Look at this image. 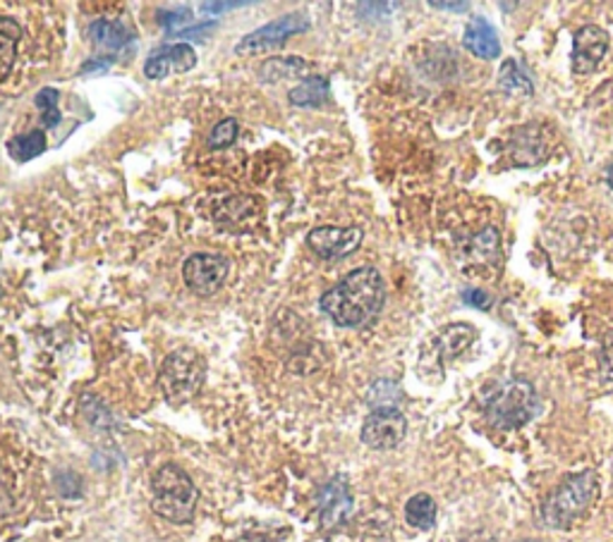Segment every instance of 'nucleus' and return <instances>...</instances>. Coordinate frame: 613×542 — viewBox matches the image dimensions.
<instances>
[{
  "label": "nucleus",
  "mask_w": 613,
  "mask_h": 542,
  "mask_svg": "<svg viewBox=\"0 0 613 542\" xmlns=\"http://www.w3.org/2000/svg\"><path fill=\"white\" fill-rule=\"evenodd\" d=\"M386 287L377 268H358L348 273L341 283L324 292L319 306L338 327H364L383 308Z\"/></svg>",
  "instance_id": "nucleus-1"
},
{
  "label": "nucleus",
  "mask_w": 613,
  "mask_h": 542,
  "mask_svg": "<svg viewBox=\"0 0 613 542\" xmlns=\"http://www.w3.org/2000/svg\"><path fill=\"white\" fill-rule=\"evenodd\" d=\"M484 416L494 428L513 431L529 423L539 412V397L535 387L525 377H508L492 385L481 397Z\"/></svg>",
  "instance_id": "nucleus-2"
},
{
  "label": "nucleus",
  "mask_w": 613,
  "mask_h": 542,
  "mask_svg": "<svg viewBox=\"0 0 613 542\" xmlns=\"http://www.w3.org/2000/svg\"><path fill=\"white\" fill-rule=\"evenodd\" d=\"M200 490L189 475L175 464H164L152 479V509L171 523H189L195 519Z\"/></svg>",
  "instance_id": "nucleus-3"
},
{
  "label": "nucleus",
  "mask_w": 613,
  "mask_h": 542,
  "mask_svg": "<svg viewBox=\"0 0 613 542\" xmlns=\"http://www.w3.org/2000/svg\"><path fill=\"white\" fill-rule=\"evenodd\" d=\"M600 492V479L594 471H583L568 475L542 506V519L548 529L568 531L571 525L583 516Z\"/></svg>",
  "instance_id": "nucleus-4"
},
{
  "label": "nucleus",
  "mask_w": 613,
  "mask_h": 542,
  "mask_svg": "<svg viewBox=\"0 0 613 542\" xmlns=\"http://www.w3.org/2000/svg\"><path fill=\"white\" fill-rule=\"evenodd\" d=\"M206 377V361L204 356L192 349L183 347L171 352L158 371V387L164 392V397L173 406H183L189 400L197 397V392L204 385Z\"/></svg>",
  "instance_id": "nucleus-5"
},
{
  "label": "nucleus",
  "mask_w": 613,
  "mask_h": 542,
  "mask_svg": "<svg viewBox=\"0 0 613 542\" xmlns=\"http://www.w3.org/2000/svg\"><path fill=\"white\" fill-rule=\"evenodd\" d=\"M310 18H306V12H288L283 18L273 20L264 27H260L252 35L242 37L240 43L235 46L237 56H254V53H264L271 51V48L283 46L290 37L302 35V31L310 29Z\"/></svg>",
  "instance_id": "nucleus-6"
},
{
  "label": "nucleus",
  "mask_w": 613,
  "mask_h": 542,
  "mask_svg": "<svg viewBox=\"0 0 613 542\" xmlns=\"http://www.w3.org/2000/svg\"><path fill=\"white\" fill-rule=\"evenodd\" d=\"M408 433V421L400 408H374L364 418L362 425V442L369 450L389 452L396 450L402 437Z\"/></svg>",
  "instance_id": "nucleus-7"
},
{
  "label": "nucleus",
  "mask_w": 613,
  "mask_h": 542,
  "mask_svg": "<svg viewBox=\"0 0 613 542\" xmlns=\"http://www.w3.org/2000/svg\"><path fill=\"white\" fill-rule=\"evenodd\" d=\"M228 275V260L218 254H192L183 266V280L197 297H214Z\"/></svg>",
  "instance_id": "nucleus-8"
},
{
  "label": "nucleus",
  "mask_w": 613,
  "mask_h": 542,
  "mask_svg": "<svg viewBox=\"0 0 613 542\" xmlns=\"http://www.w3.org/2000/svg\"><path fill=\"white\" fill-rule=\"evenodd\" d=\"M364 239L362 227H314L310 235H306V246L310 249L327 258V260H341L350 254L360 249V244Z\"/></svg>",
  "instance_id": "nucleus-9"
},
{
  "label": "nucleus",
  "mask_w": 613,
  "mask_h": 542,
  "mask_svg": "<svg viewBox=\"0 0 613 542\" xmlns=\"http://www.w3.org/2000/svg\"><path fill=\"white\" fill-rule=\"evenodd\" d=\"M317 506H319V523L324 531L338 529V525H343L352 516L354 500L350 495V487L343 475H335V479H331L324 487L319 490Z\"/></svg>",
  "instance_id": "nucleus-10"
},
{
  "label": "nucleus",
  "mask_w": 613,
  "mask_h": 542,
  "mask_svg": "<svg viewBox=\"0 0 613 542\" xmlns=\"http://www.w3.org/2000/svg\"><path fill=\"white\" fill-rule=\"evenodd\" d=\"M609 51V35L596 24H585L575 31L573 39V72L590 75Z\"/></svg>",
  "instance_id": "nucleus-11"
},
{
  "label": "nucleus",
  "mask_w": 613,
  "mask_h": 542,
  "mask_svg": "<svg viewBox=\"0 0 613 542\" xmlns=\"http://www.w3.org/2000/svg\"><path fill=\"white\" fill-rule=\"evenodd\" d=\"M262 218V201L256 196L237 194L228 196L223 204L216 206L214 220L218 227L231 229V233H247Z\"/></svg>",
  "instance_id": "nucleus-12"
},
{
  "label": "nucleus",
  "mask_w": 613,
  "mask_h": 542,
  "mask_svg": "<svg viewBox=\"0 0 613 542\" xmlns=\"http://www.w3.org/2000/svg\"><path fill=\"white\" fill-rule=\"evenodd\" d=\"M197 65V53L189 43H175V46H164L156 48V51L149 56V60L144 62V75L149 79H164L171 72H189Z\"/></svg>",
  "instance_id": "nucleus-13"
},
{
  "label": "nucleus",
  "mask_w": 613,
  "mask_h": 542,
  "mask_svg": "<svg viewBox=\"0 0 613 542\" xmlns=\"http://www.w3.org/2000/svg\"><path fill=\"white\" fill-rule=\"evenodd\" d=\"M463 46L481 60H496L498 53H502V41H498L496 29L484 18H473L467 22Z\"/></svg>",
  "instance_id": "nucleus-14"
},
{
  "label": "nucleus",
  "mask_w": 613,
  "mask_h": 542,
  "mask_svg": "<svg viewBox=\"0 0 613 542\" xmlns=\"http://www.w3.org/2000/svg\"><path fill=\"white\" fill-rule=\"evenodd\" d=\"M508 149H510L513 162H518L520 168L539 166V162L546 160V146H544V141L539 137V129L535 125H527L525 129H520L518 135L513 137Z\"/></svg>",
  "instance_id": "nucleus-15"
},
{
  "label": "nucleus",
  "mask_w": 613,
  "mask_h": 542,
  "mask_svg": "<svg viewBox=\"0 0 613 542\" xmlns=\"http://www.w3.org/2000/svg\"><path fill=\"white\" fill-rule=\"evenodd\" d=\"M87 35L96 48H101V51H108V53L120 51V48L133 39L130 29L120 22H110V20L91 22Z\"/></svg>",
  "instance_id": "nucleus-16"
},
{
  "label": "nucleus",
  "mask_w": 613,
  "mask_h": 542,
  "mask_svg": "<svg viewBox=\"0 0 613 542\" xmlns=\"http://www.w3.org/2000/svg\"><path fill=\"white\" fill-rule=\"evenodd\" d=\"M331 85L327 77H306L295 89H290L288 101L298 108H319L329 101Z\"/></svg>",
  "instance_id": "nucleus-17"
},
{
  "label": "nucleus",
  "mask_w": 613,
  "mask_h": 542,
  "mask_svg": "<svg viewBox=\"0 0 613 542\" xmlns=\"http://www.w3.org/2000/svg\"><path fill=\"white\" fill-rule=\"evenodd\" d=\"M306 72H310V65L302 58H269L260 65V79L266 81V85H276V81L283 79H306Z\"/></svg>",
  "instance_id": "nucleus-18"
},
{
  "label": "nucleus",
  "mask_w": 613,
  "mask_h": 542,
  "mask_svg": "<svg viewBox=\"0 0 613 542\" xmlns=\"http://www.w3.org/2000/svg\"><path fill=\"white\" fill-rule=\"evenodd\" d=\"M20 39H22V27L14 20L0 14V85H3L14 68Z\"/></svg>",
  "instance_id": "nucleus-19"
},
{
  "label": "nucleus",
  "mask_w": 613,
  "mask_h": 542,
  "mask_svg": "<svg viewBox=\"0 0 613 542\" xmlns=\"http://www.w3.org/2000/svg\"><path fill=\"white\" fill-rule=\"evenodd\" d=\"M465 256L475 263H502V237H498L496 227L481 229L479 235L467 239Z\"/></svg>",
  "instance_id": "nucleus-20"
},
{
  "label": "nucleus",
  "mask_w": 613,
  "mask_h": 542,
  "mask_svg": "<svg viewBox=\"0 0 613 542\" xmlns=\"http://www.w3.org/2000/svg\"><path fill=\"white\" fill-rule=\"evenodd\" d=\"M46 135L41 129H31L27 135H18L8 141V156L18 162L35 160L46 151Z\"/></svg>",
  "instance_id": "nucleus-21"
},
{
  "label": "nucleus",
  "mask_w": 613,
  "mask_h": 542,
  "mask_svg": "<svg viewBox=\"0 0 613 542\" xmlns=\"http://www.w3.org/2000/svg\"><path fill=\"white\" fill-rule=\"evenodd\" d=\"M498 87H502L506 93L513 96H532L535 91V85L527 75V70L518 60H506L502 65V75H498Z\"/></svg>",
  "instance_id": "nucleus-22"
},
{
  "label": "nucleus",
  "mask_w": 613,
  "mask_h": 542,
  "mask_svg": "<svg viewBox=\"0 0 613 542\" xmlns=\"http://www.w3.org/2000/svg\"><path fill=\"white\" fill-rule=\"evenodd\" d=\"M406 521L419 531L434 529V523H437V502L425 495V492H419L406 504Z\"/></svg>",
  "instance_id": "nucleus-23"
},
{
  "label": "nucleus",
  "mask_w": 613,
  "mask_h": 542,
  "mask_svg": "<svg viewBox=\"0 0 613 542\" xmlns=\"http://www.w3.org/2000/svg\"><path fill=\"white\" fill-rule=\"evenodd\" d=\"M477 331L473 325L460 323V325H448L444 327V333L439 335V347L446 356H456L460 352H465L470 344L475 342Z\"/></svg>",
  "instance_id": "nucleus-24"
},
{
  "label": "nucleus",
  "mask_w": 613,
  "mask_h": 542,
  "mask_svg": "<svg viewBox=\"0 0 613 542\" xmlns=\"http://www.w3.org/2000/svg\"><path fill=\"white\" fill-rule=\"evenodd\" d=\"M400 397L402 392L393 381H379L372 385V390H369L367 402L372 404V412H374V408H398Z\"/></svg>",
  "instance_id": "nucleus-25"
},
{
  "label": "nucleus",
  "mask_w": 613,
  "mask_h": 542,
  "mask_svg": "<svg viewBox=\"0 0 613 542\" xmlns=\"http://www.w3.org/2000/svg\"><path fill=\"white\" fill-rule=\"evenodd\" d=\"M240 135V125L235 118H225L221 120L214 129H212V135H208V146H212L214 151L218 149H228V146L235 144Z\"/></svg>",
  "instance_id": "nucleus-26"
},
{
  "label": "nucleus",
  "mask_w": 613,
  "mask_h": 542,
  "mask_svg": "<svg viewBox=\"0 0 613 542\" xmlns=\"http://www.w3.org/2000/svg\"><path fill=\"white\" fill-rule=\"evenodd\" d=\"M192 20L189 10H168L158 14V22L166 27L168 35H175V31H183V24H187Z\"/></svg>",
  "instance_id": "nucleus-27"
},
{
  "label": "nucleus",
  "mask_w": 613,
  "mask_h": 542,
  "mask_svg": "<svg viewBox=\"0 0 613 542\" xmlns=\"http://www.w3.org/2000/svg\"><path fill=\"white\" fill-rule=\"evenodd\" d=\"M602 381L606 387H613V331L606 333L602 347Z\"/></svg>",
  "instance_id": "nucleus-28"
},
{
  "label": "nucleus",
  "mask_w": 613,
  "mask_h": 542,
  "mask_svg": "<svg viewBox=\"0 0 613 542\" xmlns=\"http://www.w3.org/2000/svg\"><path fill=\"white\" fill-rule=\"evenodd\" d=\"M463 302H465L467 306L481 308V311H489V308L494 306V299L489 297V294H487V292H481V289H477V287H467V289L463 292Z\"/></svg>",
  "instance_id": "nucleus-29"
},
{
  "label": "nucleus",
  "mask_w": 613,
  "mask_h": 542,
  "mask_svg": "<svg viewBox=\"0 0 613 542\" xmlns=\"http://www.w3.org/2000/svg\"><path fill=\"white\" fill-rule=\"evenodd\" d=\"M58 98H60L58 89H41V91L37 93V98H35V104H37V108H39L41 112H46V110L58 108Z\"/></svg>",
  "instance_id": "nucleus-30"
},
{
  "label": "nucleus",
  "mask_w": 613,
  "mask_h": 542,
  "mask_svg": "<svg viewBox=\"0 0 613 542\" xmlns=\"http://www.w3.org/2000/svg\"><path fill=\"white\" fill-rule=\"evenodd\" d=\"M113 62H116V56H101V58H94V60H89V62H85V65H82V72H79V75L104 72V70H108V68H110Z\"/></svg>",
  "instance_id": "nucleus-31"
},
{
  "label": "nucleus",
  "mask_w": 613,
  "mask_h": 542,
  "mask_svg": "<svg viewBox=\"0 0 613 542\" xmlns=\"http://www.w3.org/2000/svg\"><path fill=\"white\" fill-rule=\"evenodd\" d=\"M216 29V24H202V27H192V29H183V31H175V35H168V37H175V39H204L208 31Z\"/></svg>",
  "instance_id": "nucleus-32"
},
{
  "label": "nucleus",
  "mask_w": 613,
  "mask_h": 542,
  "mask_svg": "<svg viewBox=\"0 0 613 542\" xmlns=\"http://www.w3.org/2000/svg\"><path fill=\"white\" fill-rule=\"evenodd\" d=\"M245 6H250V3H247V0H233V3H202V10L218 14V12H225V10H235V8H245Z\"/></svg>",
  "instance_id": "nucleus-33"
},
{
  "label": "nucleus",
  "mask_w": 613,
  "mask_h": 542,
  "mask_svg": "<svg viewBox=\"0 0 613 542\" xmlns=\"http://www.w3.org/2000/svg\"><path fill=\"white\" fill-rule=\"evenodd\" d=\"M431 8H437V10H450V12H463L470 8V3H439V0H434Z\"/></svg>",
  "instance_id": "nucleus-34"
},
{
  "label": "nucleus",
  "mask_w": 613,
  "mask_h": 542,
  "mask_svg": "<svg viewBox=\"0 0 613 542\" xmlns=\"http://www.w3.org/2000/svg\"><path fill=\"white\" fill-rule=\"evenodd\" d=\"M41 120H43V125H46V127H56V125L60 122V110H58V108H53V110H46V112L41 115Z\"/></svg>",
  "instance_id": "nucleus-35"
},
{
  "label": "nucleus",
  "mask_w": 613,
  "mask_h": 542,
  "mask_svg": "<svg viewBox=\"0 0 613 542\" xmlns=\"http://www.w3.org/2000/svg\"><path fill=\"white\" fill-rule=\"evenodd\" d=\"M237 542H266L264 538H254V535H247V538H240Z\"/></svg>",
  "instance_id": "nucleus-36"
},
{
  "label": "nucleus",
  "mask_w": 613,
  "mask_h": 542,
  "mask_svg": "<svg viewBox=\"0 0 613 542\" xmlns=\"http://www.w3.org/2000/svg\"><path fill=\"white\" fill-rule=\"evenodd\" d=\"M606 179H609V187L613 189V162L609 166V173H606Z\"/></svg>",
  "instance_id": "nucleus-37"
},
{
  "label": "nucleus",
  "mask_w": 613,
  "mask_h": 542,
  "mask_svg": "<svg viewBox=\"0 0 613 542\" xmlns=\"http://www.w3.org/2000/svg\"><path fill=\"white\" fill-rule=\"evenodd\" d=\"M525 542H532V540H525Z\"/></svg>",
  "instance_id": "nucleus-38"
}]
</instances>
